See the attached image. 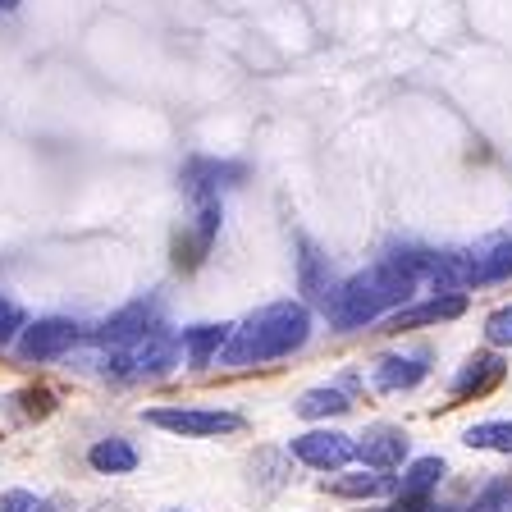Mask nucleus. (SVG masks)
Wrapping results in <instances>:
<instances>
[{
	"mask_svg": "<svg viewBox=\"0 0 512 512\" xmlns=\"http://www.w3.org/2000/svg\"><path fill=\"white\" fill-rule=\"evenodd\" d=\"M430 261H435V252H426V247H389L371 270H357V275H348L334 288L330 307H325L330 325L352 334L384 316H394L398 307H407L416 298V288L426 284Z\"/></svg>",
	"mask_w": 512,
	"mask_h": 512,
	"instance_id": "1",
	"label": "nucleus"
},
{
	"mask_svg": "<svg viewBox=\"0 0 512 512\" xmlns=\"http://www.w3.org/2000/svg\"><path fill=\"white\" fill-rule=\"evenodd\" d=\"M311 339V307L298 298L270 302V307L252 311L243 325H234L229 343H224L220 362L229 371H247V366H270L293 357L298 348H307Z\"/></svg>",
	"mask_w": 512,
	"mask_h": 512,
	"instance_id": "2",
	"label": "nucleus"
},
{
	"mask_svg": "<svg viewBox=\"0 0 512 512\" xmlns=\"http://www.w3.org/2000/svg\"><path fill=\"white\" fill-rule=\"evenodd\" d=\"M183 357L179 348V334H170L165 325H151L142 339L124 343V348H106V375L124 384H138V380H160V375H170L174 362Z\"/></svg>",
	"mask_w": 512,
	"mask_h": 512,
	"instance_id": "3",
	"label": "nucleus"
},
{
	"mask_svg": "<svg viewBox=\"0 0 512 512\" xmlns=\"http://www.w3.org/2000/svg\"><path fill=\"white\" fill-rule=\"evenodd\" d=\"M142 421L179 439H220L243 430V416L229 407H147Z\"/></svg>",
	"mask_w": 512,
	"mask_h": 512,
	"instance_id": "4",
	"label": "nucleus"
},
{
	"mask_svg": "<svg viewBox=\"0 0 512 512\" xmlns=\"http://www.w3.org/2000/svg\"><path fill=\"white\" fill-rule=\"evenodd\" d=\"M78 339H83V330L69 316H42L28 320L14 343H19L23 362H60V357H69L78 348Z\"/></svg>",
	"mask_w": 512,
	"mask_h": 512,
	"instance_id": "5",
	"label": "nucleus"
},
{
	"mask_svg": "<svg viewBox=\"0 0 512 512\" xmlns=\"http://www.w3.org/2000/svg\"><path fill=\"white\" fill-rule=\"evenodd\" d=\"M288 453H293V462H302V467L311 471H343L352 458H357V439L343 435V430H302V435L288 439Z\"/></svg>",
	"mask_w": 512,
	"mask_h": 512,
	"instance_id": "6",
	"label": "nucleus"
},
{
	"mask_svg": "<svg viewBox=\"0 0 512 512\" xmlns=\"http://www.w3.org/2000/svg\"><path fill=\"white\" fill-rule=\"evenodd\" d=\"M220 220H224L220 197H202V202H197V215L183 224L179 243H174V266H179V270H197V266H202L206 256H211V247H215Z\"/></svg>",
	"mask_w": 512,
	"mask_h": 512,
	"instance_id": "7",
	"label": "nucleus"
},
{
	"mask_svg": "<svg viewBox=\"0 0 512 512\" xmlns=\"http://www.w3.org/2000/svg\"><path fill=\"white\" fill-rule=\"evenodd\" d=\"M467 288H494L512 279V234H485L476 247L462 252Z\"/></svg>",
	"mask_w": 512,
	"mask_h": 512,
	"instance_id": "8",
	"label": "nucleus"
},
{
	"mask_svg": "<svg viewBox=\"0 0 512 512\" xmlns=\"http://www.w3.org/2000/svg\"><path fill=\"white\" fill-rule=\"evenodd\" d=\"M467 311V293H435L426 302H407L394 316H384V334H403V330H426V325H444L458 320Z\"/></svg>",
	"mask_w": 512,
	"mask_h": 512,
	"instance_id": "9",
	"label": "nucleus"
},
{
	"mask_svg": "<svg viewBox=\"0 0 512 512\" xmlns=\"http://www.w3.org/2000/svg\"><path fill=\"white\" fill-rule=\"evenodd\" d=\"M503 375H508V362H503V352L490 348V352H471L467 362L458 366V375H453V384H448V394L458 398V403H467V398H485L494 394L503 384Z\"/></svg>",
	"mask_w": 512,
	"mask_h": 512,
	"instance_id": "10",
	"label": "nucleus"
},
{
	"mask_svg": "<svg viewBox=\"0 0 512 512\" xmlns=\"http://www.w3.org/2000/svg\"><path fill=\"white\" fill-rule=\"evenodd\" d=\"M430 375L426 352H380L371 362V384L380 394H407Z\"/></svg>",
	"mask_w": 512,
	"mask_h": 512,
	"instance_id": "11",
	"label": "nucleus"
},
{
	"mask_svg": "<svg viewBox=\"0 0 512 512\" xmlns=\"http://www.w3.org/2000/svg\"><path fill=\"white\" fill-rule=\"evenodd\" d=\"M407 453H412L407 430L389 426V421L371 426L362 439H357V458H362V467H371V471H398L407 462Z\"/></svg>",
	"mask_w": 512,
	"mask_h": 512,
	"instance_id": "12",
	"label": "nucleus"
},
{
	"mask_svg": "<svg viewBox=\"0 0 512 512\" xmlns=\"http://www.w3.org/2000/svg\"><path fill=\"white\" fill-rule=\"evenodd\" d=\"M298 288H302V298L316 302V307H330L334 288H339L330 256L320 252L311 238H298Z\"/></svg>",
	"mask_w": 512,
	"mask_h": 512,
	"instance_id": "13",
	"label": "nucleus"
},
{
	"mask_svg": "<svg viewBox=\"0 0 512 512\" xmlns=\"http://www.w3.org/2000/svg\"><path fill=\"white\" fill-rule=\"evenodd\" d=\"M151 325H160V320H156V302H151V298H138V302H128V307H119L115 316H110L106 325L92 334V339L101 343V348H124V343L142 339Z\"/></svg>",
	"mask_w": 512,
	"mask_h": 512,
	"instance_id": "14",
	"label": "nucleus"
},
{
	"mask_svg": "<svg viewBox=\"0 0 512 512\" xmlns=\"http://www.w3.org/2000/svg\"><path fill=\"white\" fill-rule=\"evenodd\" d=\"M243 165H229V160H211V156H197L183 165V188L202 202V197H220L224 183H238L243 179Z\"/></svg>",
	"mask_w": 512,
	"mask_h": 512,
	"instance_id": "15",
	"label": "nucleus"
},
{
	"mask_svg": "<svg viewBox=\"0 0 512 512\" xmlns=\"http://www.w3.org/2000/svg\"><path fill=\"white\" fill-rule=\"evenodd\" d=\"M325 490L334 494V499H352V503H371V499H384V494H398V480L389 476V471H348V476H334L325 480Z\"/></svg>",
	"mask_w": 512,
	"mask_h": 512,
	"instance_id": "16",
	"label": "nucleus"
},
{
	"mask_svg": "<svg viewBox=\"0 0 512 512\" xmlns=\"http://www.w3.org/2000/svg\"><path fill=\"white\" fill-rule=\"evenodd\" d=\"M229 334H234V325H188V330L179 334L183 362H188L192 371H206L211 362H220V352H224V343H229Z\"/></svg>",
	"mask_w": 512,
	"mask_h": 512,
	"instance_id": "17",
	"label": "nucleus"
},
{
	"mask_svg": "<svg viewBox=\"0 0 512 512\" xmlns=\"http://www.w3.org/2000/svg\"><path fill=\"white\" fill-rule=\"evenodd\" d=\"M87 467H92L96 476H133V471L142 467V453L128 444V439L106 435L87 448Z\"/></svg>",
	"mask_w": 512,
	"mask_h": 512,
	"instance_id": "18",
	"label": "nucleus"
},
{
	"mask_svg": "<svg viewBox=\"0 0 512 512\" xmlns=\"http://www.w3.org/2000/svg\"><path fill=\"white\" fill-rule=\"evenodd\" d=\"M293 412H298L302 421H330V416H348L352 412V394L343 389V384H316V389H307V394L293 403Z\"/></svg>",
	"mask_w": 512,
	"mask_h": 512,
	"instance_id": "19",
	"label": "nucleus"
},
{
	"mask_svg": "<svg viewBox=\"0 0 512 512\" xmlns=\"http://www.w3.org/2000/svg\"><path fill=\"white\" fill-rule=\"evenodd\" d=\"M444 476H448V462L444 458H412L403 467V476H398V494H435L439 485H444Z\"/></svg>",
	"mask_w": 512,
	"mask_h": 512,
	"instance_id": "20",
	"label": "nucleus"
},
{
	"mask_svg": "<svg viewBox=\"0 0 512 512\" xmlns=\"http://www.w3.org/2000/svg\"><path fill=\"white\" fill-rule=\"evenodd\" d=\"M462 444L467 448H480V453H503L512 458V421H476V426L462 430Z\"/></svg>",
	"mask_w": 512,
	"mask_h": 512,
	"instance_id": "21",
	"label": "nucleus"
},
{
	"mask_svg": "<svg viewBox=\"0 0 512 512\" xmlns=\"http://www.w3.org/2000/svg\"><path fill=\"white\" fill-rule=\"evenodd\" d=\"M288 462H293V453H256L252 458V467H261L266 476H256L252 485H261V490H279V485H288Z\"/></svg>",
	"mask_w": 512,
	"mask_h": 512,
	"instance_id": "22",
	"label": "nucleus"
},
{
	"mask_svg": "<svg viewBox=\"0 0 512 512\" xmlns=\"http://www.w3.org/2000/svg\"><path fill=\"white\" fill-rule=\"evenodd\" d=\"M0 512H55V503L42 499V494L23 490V485H14V490L0 494Z\"/></svg>",
	"mask_w": 512,
	"mask_h": 512,
	"instance_id": "23",
	"label": "nucleus"
},
{
	"mask_svg": "<svg viewBox=\"0 0 512 512\" xmlns=\"http://www.w3.org/2000/svg\"><path fill=\"white\" fill-rule=\"evenodd\" d=\"M23 325H28V316H23V307L14 298H5V293H0V348H5V343H14L23 334Z\"/></svg>",
	"mask_w": 512,
	"mask_h": 512,
	"instance_id": "24",
	"label": "nucleus"
},
{
	"mask_svg": "<svg viewBox=\"0 0 512 512\" xmlns=\"http://www.w3.org/2000/svg\"><path fill=\"white\" fill-rule=\"evenodd\" d=\"M485 339H490V348H512V302L485 316Z\"/></svg>",
	"mask_w": 512,
	"mask_h": 512,
	"instance_id": "25",
	"label": "nucleus"
},
{
	"mask_svg": "<svg viewBox=\"0 0 512 512\" xmlns=\"http://www.w3.org/2000/svg\"><path fill=\"white\" fill-rule=\"evenodd\" d=\"M165 512H183V508H165Z\"/></svg>",
	"mask_w": 512,
	"mask_h": 512,
	"instance_id": "26",
	"label": "nucleus"
},
{
	"mask_svg": "<svg viewBox=\"0 0 512 512\" xmlns=\"http://www.w3.org/2000/svg\"><path fill=\"white\" fill-rule=\"evenodd\" d=\"M380 512H384V508H380Z\"/></svg>",
	"mask_w": 512,
	"mask_h": 512,
	"instance_id": "27",
	"label": "nucleus"
}]
</instances>
